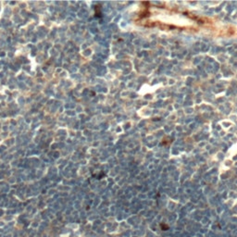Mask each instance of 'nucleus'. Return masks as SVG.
Segmentation results:
<instances>
[{"label": "nucleus", "mask_w": 237, "mask_h": 237, "mask_svg": "<svg viewBox=\"0 0 237 237\" xmlns=\"http://www.w3.org/2000/svg\"><path fill=\"white\" fill-rule=\"evenodd\" d=\"M160 227H161V229H162L163 231H167L168 229H169V226L166 225V224H164V223H162L161 225H160Z\"/></svg>", "instance_id": "nucleus-2"}, {"label": "nucleus", "mask_w": 237, "mask_h": 237, "mask_svg": "<svg viewBox=\"0 0 237 237\" xmlns=\"http://www.w3.org/2000/svg\"><path fill=\"white\" fill-rule=\"evenodd\" d=\"M95 17H101V11H100V7L99 6H95Z\"/></svg>", "instance_id": "nucleus-1"}]
</instances>
